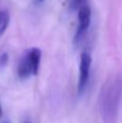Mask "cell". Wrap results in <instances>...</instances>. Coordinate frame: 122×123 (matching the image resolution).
I'll list each match as a JSON object with an SVG mask.
<instances>
[{
    "label": "cell",
    "mask_w": 122,
    "mask_h": 123,
    "mask_svg": "<svg viewBox=\"0 0 122 123\" xmlns=\"http://www.w3.org/2000/svg\"><path fill=\"white\" fill-rule=\"evenodd\" d=\"M122 98V77L111 75L103 85L99 93V110L105 123H114Z\"/></svg>",
    "instance_id": "obj_1"
},
{
    "label": "cell",
    "mask_w": 122,
    "mask_h": 123,
    "mask_svg": "<svg viewBox=\"0 0 122 123\" xmlns=\"http://www.w3.org/2000/svg\"><path fill=\"white\" fill-rule=\"evenodd\" d=\"M91 55L87 51H84L80 56V65H79V82H78V92L83 93L90 77V68H91Z\"/></svg>",
    "instance_id": "obj_2"
},
{
    "label": "cell",
    "mask_w": 122,
    "mask_h": 123,
    "mask_svg": "<svg viewBox=\"0 0 122 123\" xmlns=\"http://www.w3.org/2000/svg\"><path fill=\"white\" fill-rule=\"evenodd\" d=\"M78 20H79V26L77 31V38L81 37L85 31L89 29L90 23H91V8L87 5H81L78 12Z\"/></svg>",
    "instance_id": "obj_3"
},
{
    "label": "cell",
    "mask_w": 122,
    "mask_h": 123,
    "mask_svg": "<svg viewBox=\"0 0 122 123\" xmlns=\"http://www.w3.org/2000/svg\"><path fill=\"white\" fill-rule=\"evenodd\" d=\"M29 61H30V66H31V71H32V75H36L39 73L40 69V63H41V50L39 48H32L29 53H26Z\"/></svg>",
    "instance_id": "obj_4"
},
{
    "label": "cell",
    "mask_w": 122,
    "mask_h": 123,
    "mask_svg": "<svg viewBox=\"0 0 122 123\" xmlns=\"http://www.w3.org/2000/svg\"><path fill=\"white\" fill-rule=\"evenodd\" d=\"M18 75L20 78H28V77L32 75L30 61H29V57H28L26 54L22 57V60L18 63Z\"/></svg>",
    "instance_id": "obj_5"
},
{
    "label": "cell",
    "mask_w": 122,
    "mask_h": 123,
    "mask_svg": "<svg viewBox=\"0 0 122 123\" xmlns=\"http://www.w3.org/2000/svg\"><path fill=\"white\" fill-rule=\"evenodd\" d=\"M10 23V14L6 11H0V36L6 31Z\"/></svg>",
    "instance_id": "obj_6"
},
{
    "label": "cell",
    "mask_w": 122,
    "mask_h": 123,
    "mask_svg": "<svg viewBox=\"0 0 122 123\" xmlns=\"http://www.w3.org/2000/svg\"><path fill=\"white\" fill-rule=\"evenodd\" d=\"M83 1H84V0H71V6L76 8V7H78V6H81Z\"/></svg>",
    "instance_id": "obj_7"
},
{
    "label": "cell",
    "mask_w": 122,
    "mask_h": 123,
    "mask_svg": "<svg viewBox=\"0 0 122 123\" xmlns=\"http://www.w3.org/2000/svg\"><path fill=\"white\" fill-rule=\"evenodd\" d=\"M7 60H8L7 54H2V56L0 57V63H1V65H5V63L7 62Z\"/></svg>",
    "instance_id": "obj_8"
},
{
    "label": "cell",
    "mask_w": 122,
    "mask_h": 123,
    "mask_svg": "<svg viewBox=\"0 0 122 123\" xmlns=\"http://www.w3.org/2000/svg\"><path fill=\"white\" fill-rule=\"evenodd\" d=\"M2 116V108H1V104H0V117Z\"/></svg>",
    "instance_id": "obj_9"
},
{
    "label": "cell",
    "mask_w": 122,
    "mask_h": 123,
    "mask_svg": "<svg viewBox=\"0 0 122 123\" xmlns=\"http://www.w3.org/2000/svg\"><path fill=\"white\" fill-rule=\"evenodd\" d=\"M44 0H35V2H37V4H41V2H43Z\"/></svg>",
    "instance_id": "obj_10"
}]
</instances>
